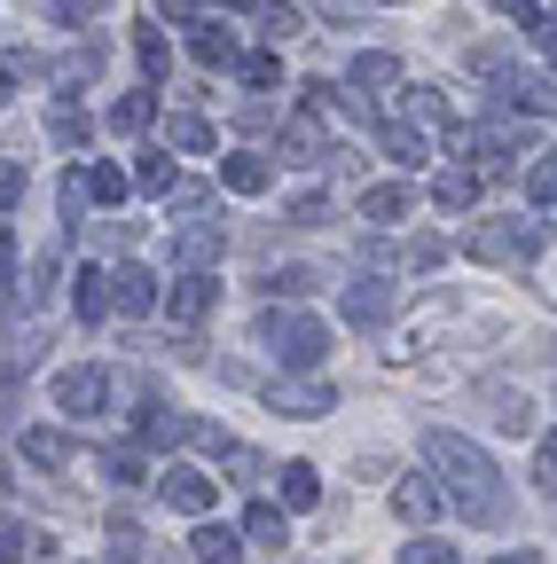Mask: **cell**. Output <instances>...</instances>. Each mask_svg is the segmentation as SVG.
<instances>
[{
	"mask_svg": "<svg viewBox=\"0 0 557 564\" xmlns=\"http://www.w3.org/2000/svg\"><path fill=\"white\" fill-rule=\"evenodd\" d=\"M425 455H432V470H440V486L463 502V518H495L503 510V486H495V463H486L471 440H456V432H432L425 440Z\"/></svg>",
	"mask_w": 557,
	"mask_h": 564,
	"instance_id": "1",
	"label": "cell"
},
{
	"mask_svg": "<svg viewBox=\"0 0 557 564\" xmlns=\"http://www.w3.org/2000/svg\"><path fill=\"white\" fill-rule=\"evenodd\" d=\"M259 345L275 352V361H291V369H314L322 352H330V329L314 314H267L259 322Z\"/></svg>",
	"mask_w": 557,
	"mask_h": 564,
	"instance_id": "2",
	"label": "cell"
},
{
	"mask_svg": "<svg viewBox=\"0 0 557 564\" xmlns=\"http://www.w3.org/2000/svg\"><path fill=\"white\" fill-rule=\"evenodd\" d=\"M471 259H486V267H526V259H534V228H526V220L479 228V236H471Z\"/></svg>",
	"mask_w": 557,
	"mask_h": 564,
	"instance_id": "3",
	"label": "cell"
},
{
	"mask_svg": "<svg viewBox=\"0 0 557 564\" xmlns=\"http://www.w3.org/2000/svg\"><path fill=\"white\" fill-rule=\"evenodd\" d=\"M55 408L72 415V423H95V415L110 408V377H103V369H72V377L55 384Z\"/></svg>",
	"mask_w": 557,
	"mask_h": 564,
	"instance_id": "4",
	"label": "cell"
},
{
	"mask_svg": "<svg viewBox=\"0 0 557 564\" xmlns=\"http://www.w3.org/2000/svg\"><path fill=\"white\" fill-rule=\"evenodd\" d=\"M213 306H221V282H213V274H204V267H189V274L173 282V291H165V314H173L181 329H196V322H204V314H213Z\"/></svg>",
	"mask_w": 557,
	"mask_h": 564,
	"instance_id": "5",
	"label": "cell"
},
{
	"mask_svg": "<svg viewBox=\"0 0 557 564\" xmlns=\"http://www.w3.org/2000/svg\"><path fill=\"white\" fill-rule=\"evenodd\" d=\"M110 282H118V291H110L118 314H150V306H165V291H158V274H150V267H118Z\"/></svg>",
	"mask_w": 557,
	"mask_h": 564,
	"instance_id": "6",
	"label": "cell"
},
{
	"mask_svg": "<svg viewBox=\"0 0 557 564\" xmlns=\"http://www.w3.org/2000/svg\"><path fill=\"white\" fill-rule=\"evenodd\" d=\"M408 204H416V188L408 181H377V188H362V220H377V228H393V220H408Z\"/></svg>",
	"mask_w": 557,
	"mask_h": 564,
	"instance_id": "7",
	"label": "cell"
},
{
	"mask_svg": "<svg viewBox=\"0 0 557 564\" xmlns=\"http://www.w3.org/2000/svg\"><path fill=\"white\" fill-rule=\"evenodd\" d=\"M393 518H400V525H432V518H440V486H432V478H400V486H393Z\"/></svg>",
	"mask_w": 557,
	"mask_h": 564,
	"instance_id": "8",
	"label": "cell"
},
{
	"mask_svg": "<svg viewBox=\"0 0 557 564\" xmlns=\"http://www.w3.org/2000/svg\"><path fill=\"white\" fill-rule=\"evenodd\" d=\"M181 440H196V423H189L181 408H158V400H142V447H181Z\"/></svg>",
	"mask_w": 557,
	"mask_h": 564,
	"instance_id": "9",
	"label": "cell"
},
{
	"mask_svg": "<svg viewBox=\"0 0 557 564\" xmlns=\"http://www.w3.org/2000/svg\"><path fill=\"white\" fill-rule=\"evenodd\" d=\"M165 510L204 518V510H213V478H204V470H173V478H165Z\"/></svg>",
	"mask_w": 557,
	"mask_h": 564,
	"instance_id": "10",
	"label": "cell"
},
{
	"mask_svg": "<svg viewBox=\"0 0 557 564\" xmlns=\"http://www.w3.org/2000/svg\"><path fill=\"white\" fill-rule=\"evenodd\" d=\"M189 55H196L204 70H228V63H244V55H236V32H228V24H196V32H189Z\"/></svg>",
	"mask_w": 557,
	"mask_h": 564,
	"instance_id": "11",
	"label": "cell"
},
{
	"mask_svg": "<svg viewBox=\"0 0 557 564\" xmlns=\"http://www.w3.org/2000/svg\"><path fill=\"white\" fill-rule=\"evenodd\" d=\"M393 314V291L385 282H354V291H345V322H362V329H377Z\"/></svg>",
	"mask_w": 557,
	"mask_h": 564,
	"instance_id": "12",
	"label": "cell"
},
{
	"mask_svg": "<svg viewBox=\"0 0 557 564\" xmlns=\"http://www.w3.org/2000/svg\"><path fill=\"white\" fill-rule=\"evenodd\" d=\"M221 181H228V188H236V196H259V188H267V181H275V165H267V158H259V150H236V158H228V165H221Z\"/></svg>",
	"mask_w": 557,
	"mask_h": 564,
	"instance_id": "13",
	"label": "cell"
},
{
	"mask_svg": "<svg viewBox=\"0 0 557 564\" xmlns=\"http://www.w3.org/2000/svg\"><path fill=\"white\" fill-rule=\"evenodd\" d=\"M24 463L63 470V463H72V440H63V432H47V423H32V432H24Z\"/></svg>",
	"mask_w": 557,
	"mask_h": 564,
	"instance_id": "14",
	"label": "cell"
},
{
	"mask_svg": "<svg viewBox=\"0 0 557 564\" xmlns=\"http://www.w3.org/2000/svg\"><path fill=\"white\" fill-rule=\"evenodd\" d=\"M267 408H283V415H322V408H330V384H275Z\"/></svg>",
	"mask_w": 557,
	"mask_h": 564,
	"instance_id": "15",
	"label": "cell"
},
{
	"mask_svg": "<svg viewBox=\"0 0 557 564\" xmlns=\"http://www.w3.org/2000/svg\"><path fill=\"white\" fill-rule=\"evenodd\" d=\"M283 158H291V165H322V158H330V150H322V126H314V118L283 126Z\"/></svg>",
	"mask_w": 557,
	"mask_h": 564,
	"instance_id": "16",
	"label": "cell"
},
{
	"mask_svg": "<svg viewBox=\"0 0 557 564\" xmlns=\"http://www.w3.org/2000/svg\"><path fill=\"white\" fill-rule=\"evenodd\" d=\"M314 502H322L314 463H283V510H314Z\"/></svg>",
	"mask_w": 557,
	"mask_h": 564,
	"instance_id": "17",
	"label": "cell"
},
{
	"mask_svg": "<svg viewBox=\"0 0 557 564\" xmlns=\"http://www.w3.org/2000/svg\"><path fill=\"white\" fill-rule=\"evenodd\" d=\"M244 533H251L259 549H283V541H291V518H283V510H275V502H251V518H244Z\"/></svg>",
	"mask_w": 557,
	"mask_h": 564,
	"instance_id": "18",
	"label": "cell"
},
{
	"mask_svg": "<svg viewBox=\"0 0 557 564\" xmlns=\"http://www.w3.org/2000/svg\"><path fill=\"white\" fill-rule=\"evenodd\" d=\"M471 196H479V173H463V165H448V173L432 181V204H440V212H463Z\"/></svg>",
	"mask_w": 557,
	"mask_h": 564,
	"instance_id": "19",
	"label": "cell"
},
{
	"mask_svg": "<svg viewBox=\"0 0 557 564\" xmlns=\"http://www.w3.org/2000/svg\"><path fill=\"white\" fill-rule=\"evenodd\" d=\"M196 564H244L236 533H228V525H196Z\"/></svg>",
	"mask_w": 557,
	"mask_h": 564,
	"instance_id": "20",
	"label": "cell"
},
{
	"mask_svg": "<svg viewBox=\"0 0 557 564\" xmlns=\"http://www.w3.org/2000/svg\"><path fill=\"white\" fill-rule=\"evenodd\" d=\"M133 188H142V196H173V158L142 150V158H133Z\"/></svg>",
	"mask_w": 557,
	"mask_h": 564,
	"instance_id": "21",
	"label": "cell"
},
{
	"mask_svg": "<svg viewBox=\"0 0 557 564\" xmlns=\"http://www.w3.org/2000/svg\"><path fill=\"white\" fill-rule=\"evenodd\" d=\"M314 282H322L314 267H275V274L259 282V291H267V299H307V291H314Z\"/></svg>",
	"mask_w": 557,
	"mask_h": 564,
	"instance_id": "22",
	"label": "cell"
},
{
	"mask_svg": "<svg viewBox=\"0 0 557 564\" xmlns=\"http://www.w3.org/2000/svg\"><path fill=\"white\" fill-rule=\"evenodd\" d=\"M385 150H393V165L408 173V165H425V133H416V126H385Z\"/></svg>",
	"mask_w": 557,
	"mask_h": 564,
	"instance_id": "23",
	"label": "cell"
},
{
	"mask_svg": "<svg viewBox=\"0 0 557 564\" xmlns=\"http://www.w3.org/2000/svg\"><path fill=\"white\" fill-rule=\"evenodd\" d=\"M87 196H95L103 212H110V204H126V173H118V165H87Z\"/></svg>",
	"mask_w": 557,
	"mask_h": 564,
	"instance_id": "24",
	"label": "cell"
},
{
	"mask_svg": "<svg viewBox=\"0 0 557 564\" xmlns=\"http://www.w3.org/2000/svg\"><path fill=\"white\" fill-rule=\"evenodd\" d=\"M511 102H518V110H534V118H557V87H549V79H518V87H511Z\"/></svg>",
	"mask_w": 557,
	"mask_h": 564,
	"instance_id": "25",
	"label": "cell"
},
{
	"mask_svg": "<svg viewBox=\"0 0 557 564\" xmlns=\"http://www.w3.org/2000/svg\"><path fill=\"white\" fill-rule=\"evenodd\" d=\"M150 118H158V102H150V95H126V102L110 110V133H142Z\"/></svg>",
	"mask_w": 557,
	"mask_h": 564,
	"instance_id": "26",
	"label": "cell"
},
{
	"mask_svg": "<svg viewBox=\"0 0 557 564\" xmlns=\"http://www.w3.org/2000/svg\"><path fill=\"white\" fill-rule=\"evenodd\" d=\"M103 470H110L118 486H142V478H150V455H142V447H118V455H103Z\"/></svg>",
	"mask_w": 557,
	"mask_h": 564,
	"instance_id": "27",
	"label": "cell"
},
{
	"mask_svg": "<svg viewBox=\"0 0 557 564\" xmlns=\"http://www.w3.org/2000/svg\"><path fill=\"white\" fill-rule=\"evenodd\" d=\"M133 55H142V70H150V79L173 63V47H165V32H158V24H142V32H133Z\"/></svg>",
	"mask_w": 557,
	"mask_h": 564,
	"instance_id": "28",
	"label": "cell"
},
{
	"mask_svg": "<svg viewBox=\"0 0 557 564\" xmlns=\"http://www.w3.org/2000/svg\"><path fill=\"white\" fill-rule=\"evenodd\" d=\"M165 133H173V150H189V158H204V150H213V126H204V118H173Z\"/></svg>",
	"mask_w": 557,
	"mask_h": 564,
	"instance_id": "29",
	"label": "cell"
},
{
	"mask_svg": "<svg viewBox=\"0 0 557 564\" xmlns=\"http://www.w3.org/2000/svg\"><path fill=\"white\" fill-rule=\"evenodd\" d=\"M72 282H79V291H72V299H79V314H87V322H95V314H103V306H110V291H103V274H95V267H79V274H72Z\"/></svg>",
	"mask_w": 557,
	"mask_h": 564,
	"instance_id": "30",
	"label": "cell"
},
{
	"mask_svg": "<svg viewBox=\"0 0 557 564\" xmlns=\"http://www.w3.org/2000/svg\"><path fill=\"white\" fill-rule=\"evenodd\" d=\"M259 24H267V40H299V9H291V0H267Z\"/></svg>",
	"mask_w": 557,
	"mask_h": 564,
	"instance_id": "31",
	"label": "cell"
},
{
	"mask_svg": "<svg viewBox=\"0 0 557 564\" xmlns=\"http://www.w3.org/2000/svg\"><path fill=\"white\" fill-rule=\"evenodd\" d=\"M221 463H228V478H236V486H251V478L267 470V463H259L251 447H236V440H221Z\"/></svg>",
	"mask_w": 557,
	"mask_h": 564,
	"instance_id": "32",
	"label": "cell"
},
{
	"mask_svg": "<svg viewBox=\"0 0 557 564\" xmlns=\"http://www.w3.org/2000/svg\"><path fill=\"white\" fill-rule=\"evenodd\" d=\"M526 196H542V204L557 196V158H549V150H534V165H526Z\"/></svg>",
	"mask_w": 557,
	"mask_h": 564,
	"instance_id": "33",
	"label": "cell"
},
{
	"mask_svg": "<svg viewBox=\"0 0 557 564\" xmlns=\"http://www.w3.org/2000/svg\"><path fill=\"white\" fill-rule=\"evenodd\" d=\"M393 79H400L393 55H362V63H354V87H393Z\"/></svg>",
	"mask_w": 557,
	"mask_h": 564,
	"instance_id": "34",
	"label": "cell"
},
{
	"mask_svg": "<svg viewBox=\"0 0 557 564\" xmlns=\"http://www.w3.org/2000/svg\"><path fill=\"white\" fill-rule=\"evenodd\" d=\"M400 564H456V549H448L440 533H425V541H408V549H400Z\"/></svg>",
	"mask_w": 557,
	"mask_h": 564,
	"instance_id": "35",
	"label": "cell"
},
{
	"mask_svg": "<svg viewBox=\"0 0 557 564\" xmlns=\"http://www.w3.org/2000/svg\"><path fill=\"white\" fill-rule=\"evenodd\" d=\"M236 70H244V87H275V79H283V63H275V55H244Z\"/></svg>",
	"mask_w": 557,
	"mask_h": 564,
	"instance_id": "36",
	"label": "cell"
},
{
	"mask_svg": "<svg viewBox=\"0 0 557 564\" xmlns=\"http://www.w3.org/2000/svg\"><path fill=\"white\" fill-rule=\"evenodd\" d=\"M330 220V196H291V228H322Z\"/></svg>",
	"mask_w": 557,
	"mask_h": 564,
	"instance_id": "37",
	"label": "cell"
},
{
	"mask_svg": "<svg viewBox=\"0 0 557 564\" xmlns=\"http://www.w3.org/2000/svg\"><path fill=\"white\" fill-rule=\"evenodd\" d=\"M408 118H425V126H440V118H448V102H440L432 87H408Z\"/></svg>",
	"mask_w": 557,
	"mask_h": 564,
	"instance_id": "38",
	"label": "cell"
},
{
	"mask_svg": "<svg viewBox=\"0 0 557 564\" xmlns=\"http://www.w3.org/2000/svg\"><path fill=\"white\" fill-rule=\"evenodd\" d=\"M534 486H549V494H557V440H542V447H534Z\"/></svg>",
	"mask_w": 557,
	"mask_h": 564,
	"instance_id": "39",
	"label": "cell"
},
{
	"mask_svg": "<svg viewBox=\"0 0 557 564\" xmlns=\"http://www.w3.org/2000/svg\"><path fill=\"white\" fill-rule=\"evenodd\" d=\"M17 196H24V165H17V158H0V212H9Z\"/></svg>",
	"mask_w": 557,
	"mask_h": 564,
	"instance_id": "40",
	"label": "cell"
},
{
	"mask_svg": "<svg viewBox=\"0 0 557 564\" xmlns=\"http://www.w3.org/2000/svg\"><path fill=\"white\" fill-rule=\"evenodd\" d=\"M47 126H55V141H79V133H87V118H79L72 102H55V118H47Z\"/></svg>",
	"mask_w": 557,
	"mask_h": 564,
	"instance_id": "41",
	"label": "cell"
},
{
	"mask_svg": "<svg viewBox=\"0 0 557 564\" xmlns=\"http://www.w3.org/2000/svg\"><path fill=\"white\" fill-rule=\"evenodd\" d=\"M440 259H448L440 236H416V243H408V267H440Z\"/></svg>",
	"mask_w": 557,
	"mask_h": 564,
	"instance_id": "42",
	"label": "cell"
},
{
	"mask_svg": "<svg viewBox=\"0 0 557 564\" xmlns=\"http://www.w3.org/2000/svg\"><path fill=\"white\" fill-rule=\"evenodd\" d=\"M55 9L72 17V24H79V17H95V9H103V0H55Z\"/></svg>",
	"mask_w": 557,
	"mask_h": 564,
	"instance_id": "43",
	"label": "cell"
},
{
	"mask_svg": "<svg viewBox=\"0 0 557 564\" xmlns=\"http://www.w3.org/2000/svg\"><path fill=\"white\" fill-rule=\"evenodd\" d=\"M158 9H165V17H181V24H189V17H196V0H158Z\"/></svg>",
	"mask_w": 557,
	"mask_h": 564,
	"instance_id": "44",
	"label": "cell"
},
{
	"mask_svg": "<svg viewBox=\"0 0 557 564\" xmlns=\"http://www.w3.org/2000/svg\"><path fill=\"white\" fill-rule=\"evenodd\" d=\"M495 564H542V556H534V549H511V556H495Z\"/></svg>",
	"mask_w": 557,
	"mask_h": 564,
	"instance_id": "45",
	"label": "cell"
},
{
	"mask_svg": "<svg viewBox=\"0 0 557 564\" xmlns=\"http://www.w3.org/2000/svg\"><path fill=\"white\" fill-rule=\"evenodd\" d=\"M542 40H549V63H557V32H542Z\"/></svg>",
	"mask_w": 557,
	"mask_h": 564,
	"instance_id": "46",
	"label": "cell"
},
{
	"mask_svg": "<svg viewBox=\"0 0 557 564\" xmlns=\"http://www.w3.org/2000/svg\"><path fill=\"white\" fill-rule=\"evenodd\" d=\"M0 102H9V70H0Z\"/></svg>",
	"mask_w": 557,
	"mask_h": 564,
	"instance_id": "47",
	"label": "cell"
},
{
	"mask_svg": "<svg viewBox=\"0 0 557 564\" xmlns=\"http://www.w3.org/2000/svg\"><path fill=\"white\" fill-rule=\"evenodd\" d=\"M377 9H385V0H377Z\"/></svg>",
	"mask_w": 557,
	"mask_h": 564,
	"instance_id": "48",
	"label": "cell"
}]
</instances>
